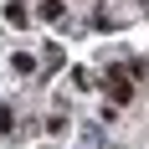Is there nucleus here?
<instances>
[{"label": "nucleus", "instance_id": "2", "mask_svg": "<svg viewBox=\"0 0 149 149\" xmlns=\"http://www.w3.org/2000/svg\"><path fill=\"white\" fill-rule=\"evenodd\" d=\"M10 67L26 77V72H36V57H31V52H15V57H10Z\"/></svg>", "mask_w": 149, "mask_h": 149}, {"label": "nucleus", "instance_id": "1", "mask_svg": "<svg viewBox=\"0 0 149 149\" xmlns=\"http://www.w3.org/2000/svg\"><path fill=\"white\" fill-rule=\"evenodd\" d=\"M5 26H15V31H26V26H31V10L21 5V0H10V5H5Z\"/></svg>", "mask_w": 149, "mask_h": 149}]
</instances>
